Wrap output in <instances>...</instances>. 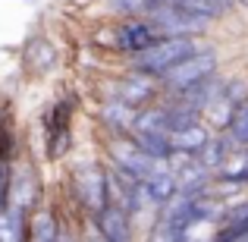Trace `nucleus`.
Instances as JSON below:
<instances>
[{
  "label": "nucleus",
  "mask_w": 248,
  "mask_h": 242,
  "mask_svg": "<svg viewBox=\"0 0 248 242\" xmlns=\"http://www.w3.org/2000/svg\"><path fill=\"white\" fill-rule=\"evenodd\" d=\"M63 198L82 214L85 220H91L94 214H101L110 205V176H107V163L88 158V161H76L69 167V173L63 176Z\"/></svg>",
  "instance_id": "f257e3e1"
},
{
  "label": "nucleus",
  "mask_w": 248,
  "mask_h": 242,
  "mask_svg": "<svg viewBox=\"0 0 248 242\" xmlns=\"http://www.w3.org/2000/svg\"><path fill=\"white\" fill-rule=\"evenodd\" d=\"M220 66H223V54H220V48L211 44V41H201V48L195 50V54H188L182 63H176L173 69H167V73L160 76V91H164L167 97H176V95H182L186 88H192L195 82L220 73Z\"/></svg>",
  "instance_id": "f03ea898"
},
{
  "label": "nucleus",
  "mask_w": 248,
  "mask_h": 242,
  "mask_svg": "<svg viewBox=\"0 0 248 242\" xmlns=\"http://www.w3.org/2000/svg\"><path fill=\"white\" fill-rule=\"evenodd\" d=\"M198 48H201V41H195V38H157L151 48H145L141 54L129 57L126 66L135 69V73H145V76L160 79L167 69H173L176 63H182Z\"/></svg>",
  "instance_id": "7ed1b4c3"
},
{
  "label": "nucleus",
  "mask_w": 248,
  "mask_h": 242,
  "mask_svg": "<svg viewBox=\"0 0 248 242\" xmlns=\"http://www.w3.org/2000/svg\"><path fill=\"white\" fill-rule=\"evenodd\" d=\"M145 19L154 25L157 38H195V41H207L214 35V22L195 16V13L182 10L179 3H160L151 13H145Z\"/></svg>",
  "instance_id": "20e7f679"
},
{
  "label": "nucleus",
  "mask_w": 248,
  "mask_h": 242,
  "mask_svg": "<svg viewBox=\"0 0 248 242\" xmlns=\"http://www.w3.org/2000/svg\"><path fill=\"white\" fill-rule=\"evenodd\" d=\"M104 97H116V101L129 104L132 110H141V107L157 104L160 97H164V91H160V79L145 76V73H135V69L126 66L123 73L110 76L107 88H104V95L97 97V101H104Z\"/></svg>",
  "instance_id": "39448f33"
},
{
  "label": "nucleus",
  "mask_w": 248,
  "mask_h": 242,
  "mask_svg": "<svg viewBox=\"0 0 248 242\" xmlns=\"http://www.w3.org/2000/svg\"><path fill=\"white\" fill-rule=\"evenodd\" d=\"M104 163L129 173L132 179L145 182L154 170V161L132 142V135H104Z\"/></svg>",
  "instance_id": "423d86ee"
},
{
  "label": "nucleus",
  "mask_w": 248,
  "mask_h": 242,
  "mask_svg": "<svg viewBox=\"0 0 248 242\" xmlns=\"http://www.w3.org/2000/svg\"><path fill=\"white\" fill-rule=\"evenodd\" d=\"M19 66H22V73L31 76V79H44V76H50L60 66V48H57L47 35L35 32V35H29L22 41V48H19Z\"/></svg>",
  "instance_id": "0eeeda50"
},
{
  "label": "nucleus",
  "mask_w": 248,
  "mask_h": 242,
  "mask_svg": "<svg viewBox=\"0 0 248 242\" xmlns=\"http://www.w3.org/2000/svg\"><path fill=\"white\" fill-rule=\"evenodd\" d=\"M44 198V182H41V173L31 161L19 158L13 163V189H10V205H19L25 211H35Z\"/></svg>",
  "instance_id": "6e6552de"
},
{
  "label": "nucleus",
  "mask_w": 248,
  "mask_h": 242,
  "mask_svg": "<svg viewBox=\"0 0 248 242\" xmlns=\"http://www.w3.org/2000/svg\"><path fill=\"white\" fill-rule=\"evenodd\" d=\"M91 226L97 230V236L104 242H135V220L116 201H110L101 214H94Z\"/></svg>",
  "instance_id": "1a4fd4ad"
},
{
  "label": "nucleus",
  "mask_w": 248,
  "mask_h": 242,
  "mask_svg": "<svg viewBox=\"0 0 248 242\" xmlns=\"http://www.w3.org/2000/svg\"><path fill=\"white\" fill-rule=\"evenodd\" d=\"M176 173V182H179V195H204L214 192V173L204 170L195 158H170L167 161Z\"/></svg>",
  "instance_id": "9d476101"
},
{
  "label": "nucleus",
  "mask_w": 248,
  "mask_h": 242,
  "mask_svg": "<svg viewBox=\"0 0 248 242\" xmlns=\"http://www.w3.org/2000/svg\"><path fill=\"white\" fill-rule=\"evenodd\" d=\"M97 126L104 129V135H129L135 123V110L129 104L116 101V97H104L97 101Z\"/></svg>",
  "instance_id": "9b49d317"
},
{
  "label": "nucleus",
  "mask_w": 248,
  "mask_h": 242,
  "mask_svg": "<svg viewBox=\"0 0 248 242\" xmlns=\"http://www.w3.org/2000/svg\"><path fill=\"white\" fill-rule=\"evenodd\" d=\"M145 186V195H148V201H151L154 208H167L170 201L179 195V182H176V173H173V167L170 163H154V170L148 173V179L141 182Z\"/></svg>",
  "instance_id": "f8f14e48"
},
{
  "label": "nucleus",
  "mask_w": 248,
  "mask_h": 242,
  "mask_svg": "<svg viewBox=\"0 0 248 242\" xmlns=\"http://www.w3.org/2000/svg\"><path fill=\"white\" fill-rule=\"evenodd\" d=\"M76 110H79V97H73L69 91L57 95L54 101L44 107L41 113V129L47 132H60V129H76Z\"/></svg>",
  "instance_id": "ddd939ff"
},
{
  "label": "nucleus",
  "mask_w": 248,
  "mask_h": 242,
  "mask_svg": "<svg viewBox=\"0 0 248 242\" xmlns=\"http://www.w3.org/2000/svg\"><path fill=\"white\" fill-rule=\"evenodd\" d=\"M236 154H239V148H236V142H232L230 135H226V132H214L211 139L204 142V148L195 154V161H198L204 170L217 173V170H223Z\"/></svg>",
  "instance_id": "4468645a"
},
{
  "label": "nucleus",
  "mask_w": 248,
  "mask_h": 242,
  "mask_svg": "<svg viewBox=\"0 0 248 242\" xmlns=\"http://www.w3.org/2000/svg\"><path fill=\"white\" fill-rule=\"evenodd\" d=\"M220 91H223V73H214V76H207V79L195 82L192 88H186L182 95H176V101H182L186 107H192L195 113L204 116V110L220 97Z\"/></svg>",
  "instance_id": "2eb2a0df"
},
{
  "label": "nucleus",
  "mask_w": 248,
  "mask_h": 242,
  "mask_svg": "<svg viewBox=\"0 0 248 242\" xmlns=\"http://www.w3.org/2000/svg\"><path fill=\"white\" fill-rule=\"evenodd\" d=\"M63 220L54 205H38L29 214V242H54Z\"/></svg>",
  "instance_id": "dca6fc26"
},
{
  "label": "nucleus",
  "mask_w": 248,
  "mask_h": 242,
  "mask_svg": "<svg viewBox=\"0 0 248 242\" xmlns=\"http://www.w3.org/2000/svg\"><path fill=\"white\" fill-rule=\"evenodd\" d=\"M211 126H207L204 120L195 123V126L188 129H179V132H170V145H173V158L179 154V158H195V154L204 148V142L211 139Z\"/></svg>",
  "instance_id": "f3484780"
},
{
  "label": "nucleus",
  "mask_w": 248,
  "mask_h": 242,
  "mask_svg": "<svg viewBox=\"0 0 248 242\" xmlns=\"http://www.w3.org/2000/svg\"><path fill=\"white\" fill-rule=\"evenodd\" d=\"M132 142L148 154L154 163H167L173 158V145H170V132H160V129H132Z\"/></svg>",
  "instance_id": "a211bd4d"
},
{
  "label": "nucleus",
  "mask_w": 248,
  "mask_h": 242,
  "mask_svg": "<svg viewBox=\"0 0 248 242\" xmlns=\"http://www.w3.org/2000/svg\"><path fill=\"white\" fill-rule=\"evenodd\" d=\"M22 158V139H19L13 110L0 104V163H13Z\"/></svg>",
  "instance_id": "6ab92c4d"
},
{
  "label": "nucleus",
  "mask_w": 248,
  "mask_h": 242,
  "mask_svg": "<svg viewBox=\"0 0 248 242\" xmlns=\"http://www.w3.org/2000/svg\"><path fill=\"white\" fill-rule=\"evenodd\" d=\"M0 242H29V211L6 205L0 211Z\"/></svg>",
  "instance_id": "aec40b11"
},
{
  "label": "nucleus",
  "mask_w": 248,
  "mask_h": 242,
  "mask_svg": "<svg viewBox=\"0 0 248 242\" xmlns=\"http://www.w3.org/2000/svg\"><path fill=\"white\" fill-rule=\"evenodd\" d=\"M76 151V129H60V132H47L41 145V161L44 163H63Z\"/></svg>",
  "instance_id": "412c9836"
},
{
  "label": "nucleus",
  "mask_w": 248,
  "mask_h": 242,
  "mask_svg": "<svg viewBox=\"0 0 248 242\" xmlns=\"http://www.w3.org/2000/svg\"><path fill=\"white\" fill-rule=\"evenodd\" d=\"M173 3H179L182 10L195 13V16L207 19V22H214V25H220L223 19H230V13H226V6L220 3V0H173Z\"/></svg>",
  "instance_id": "4be33fe9"
},
{
  "label": "nucleus",
  "mask_w": 248,
  "mask_h": 242,
  "mask_svg": "<svg viewBox=\"0 0 248 242\" xmlns=\"http://www.w3.org/2000/svg\"><path fill=\"white\" fill-rule=\"evenodd\" d=\"M230 107H239V104L248 101V73H236V76H223V91H220Z\"/></svg>",
  "instance_id": "5701e85b"
},
{
  "label": "nucleus",
  "mask_w": 248,
  "mask_h": 242,
  "mask_svg": "<svg viewBox=\"0 0 248 242\" xmlns=\"http://www.w3.org/2000/svg\"><path fill=\"white\" fill-rule=\"evenodd\" d=\"M226 135L236 142L239 151H245V148H248V101L236 107V113H232L230 126H226Z\"/></svg>",
  "instance_id": "b1692460"
},
{
  "label": "nucleus",
  "mask_w": 248,
  "mask_h": 242,
  "mask_svg": "<svg viewBox=\"0 0 248 242\" xmlns=\"http://www.w3.org/2000/svg\"><path fill=\"white\" fill-rule=\"evenodd\" d=\"M101 3L110 19H132L141 16V10H145V0H101Z\"/></svg>",
  "instance_id": "393cba45"
},
{
  "label": "nucleus",
  "mask_w": 248,
  "mask_h": 242,
  "mask_svg": "<svg viewBox=\"0 0 248 242\" xmlns=\"http://www.w3.org/2000/svg\"><path fill=\"white\" fill-rule=\"evenodd\" d=\"M16 163V161H13ZM13 163H0V211L10 205V189H13Z\"/></svg>",
  "instance_id": "a878e982"
},
{
  "label": "nucleus",
  "mask_w": 248,
  "mask_h": 242,
  "mask_svg": "<svg viewBox=\"0 0 248 242\" xmlns=\"http://www.w3.org/2000/svg\"><path fill=\"white\" fill-rule=\"evenodd\" d=\"M54 242H79V236H76V226H73V224H63Z\"/></svg>",
  "instance_id": "bb28decb"
},
{
  "label": "nucleus",
  "mask_w": 248,
  "mask_h": 242,
  "mask_svg": "<svg viewBox=\"0 0 248 242\" xmlns=\"http://www.w3.org/2000/svg\"><path fill=\"white\" fill-rule=\"evenodd\" d=\"M236 10H242V13H248V0H236Z\"/></svg>",
  "instance_id": "cd10ccee"
},
{
  "label": "nucleus",
  "mask_w": 248,
  "mask_h": 242,
  "mask_svg": "<svg viewBox=\"0 0 248 242\" xmlns=\"http://www.w3.org/2000/svg\"><path fill=\"white\" fill-rule=\"evenodd\" d=\"M179 242H207V239H195L192 233H188V236H186V239H179Z\"/></svg>",
  "instance_id": "c85d7f7f"
}]
</instances>
